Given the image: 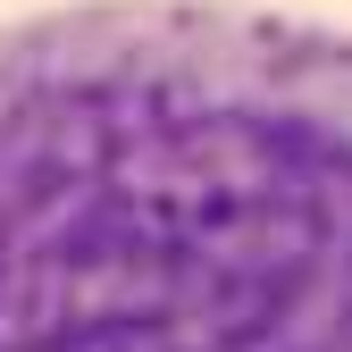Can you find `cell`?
Wrapping results in <instances>:
<instances>
[{"label":"cell","mask_w":352,"mask_h":352,"mask_svg":"<svg viewBox=\"0 0 352 352\" xmlns=\"http://www.w3.org/2000/svg\"><path fill=\"white\" fill-rule=\"evenodd\" d=\"M0 352H352V25L252 0L0 25Z\"/></svg>","instance_id":"obj_1"}]
</instances>
